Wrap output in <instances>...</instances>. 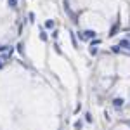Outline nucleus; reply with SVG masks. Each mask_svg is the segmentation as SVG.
I'll list each match as a JSON object with an SVG mask.
<instances>
[{
  "label": "nucleus",
  "instance_id": "5",
  "mask_svg": "<svg viewBox=\"0 0 130 130\" xmlns=\"http://www.w3.org/2000/svg\"><path fill=\"white\" fill-rule=\"evenodd\" d=\"M0 61H2V59H0ZM0 66H2V62H0Z\"/></svg>",
  "mask_w": 130,
  "mask_h": 130
},
{
  "label": "nucleus",
  "instance_id": "4",
  "mask_svg": "<svg viewBox=\"0 0 130 130\" xmlns=\"http://www.w3.org/2000/svg\"><path fill=\"white\" fill-rule=\"evenodd\" d=\"M75 128H82V121H76L75 123Z\"/></svg>",
  "mask_w": 130,
  "mask_h": 130
},
{
  "label": "nucleus",
  "instance_id": "3",
  "mask_svg": "<svg viewBox=\"0 0 130 130\" xmlns=\"http://www.w3.org/2000/svg\"><path fill=\"white\" fill-rule=\"evenodd\" d=\"M16 2H18V0H9V5L10 7H16Z\"/></svg>",
  "mask_w": 130,
  "mask_h": 130
},
{
  "label": "nucleus",
  "instance_id": "1",
  "mask_svg": "<svg viewBox=\"0 0 130 130\" xmlns=\"http://www.w3.org/2000/svg\"><path fill=\"white\" fill-rule=\"evenodd\" d=\"M45 26H47V28H52V26H54V21H47Z\"/></svg>",
  "mask_w": 130,
  "mask_h": 130
},
{
  "label": "nucleus",
  "instance_id": "2",
  "mask_svg": "<svg viewBox=\"0 0 130 130\" xmlns=\"http://www.w3.org/2000/svg\"><path fill=\"white\" fill-rule=\"evenodd\" d=\"M121 104H123V101H121V99H116V101H115V106H121Z\"/></svg>",
  "mask_w": 130,
  "mask_h": 130
}]
</instances>
